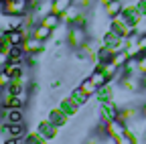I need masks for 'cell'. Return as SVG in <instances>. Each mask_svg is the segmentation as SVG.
I'll return each mask as SVG.
<instances>
[{"label": "cell", "instance_id": "6da1fadb", "mask_svg": "<svg viewBox=\"0 0 146 144\" xmlns=\"http://www.w3.org/2000/svg\"><path fill=\"white\" fill-rule=\"evenodd\" d=\"M67 43L73 49H81L87 43V33L85 27H77V25H69L67 29Z\"/></svg>", "mask_w": 146, "mask_h": 144}, {"label": "cell", "instance_id": "7a4b0ae2", "mask_svg": "<svg viewBox=\"0 0 146 144\" xmlns=\"http://www.w3.org/2000/svg\"><path fill=\"white\" fill-rule=\"evenodd\" d=\"M106 126V134L112 138L114 142H118L120 144V140L126 136V132H128V126H126V122L122 120V118H116V120H112V122H106L104 124Z\"/></svg>", "mask_w": 146, "mask_h": 144}, {"label": "cell", "instance_id": "3957f363", "mask_svg": "<svg viewBox=\"0 0 146 144\" xmlns=\"http://www.w3.org/2000/svg\"><path fill=\"white\" fill-rule=\"evenodd\" d=\"M31 10L29 0H6L2 2V14H18V16H27Z\"/></svg>", "mask_w": 146, "mask_h": 144}, {"label": "cell", "instance_id": "277c9868", "mask_svg": "<svg viewBox=\"0 0 146 144\" xmlns=\"http://www.w3.org/2000/svg\"><path fill=\"white\" fill-rule=\"evenodd\" d=\"M122 19H124L128 25H130V29L138 31V27H140V23H142L144 16L140 14V10H138V6H136V4H124Z\"/></svg>", "mask_w": 146, "mask_h": 144}, {"label": "cell", "instance_id": "5b68a950", "mask_svg": "<svg viewBox=\"0 0 146 144\" xmlns=\"http://www.w3.org/2000/svg\"><path fill=\"white\" fill-rule=\"evenodd\" d=\"M102 45L104 47H110L112 51H122V49H126V37L118 35L112 29H108V33L102 37Z\"/></svg>", "mask_w": 146, "mask_h": 144}, {"label": "cell", "instance_id": "8992f818", "mask_svg": "<svg viewBox=\"0 0 146 144\" xmlns=\"http://www.w3.org/2000/svg\"><path fill=\"white\" fill-rule=\"evenodd\" d=\"M120 108L114 104V100L112 102H104V104H100V118H102V122L106 124V122H112V120H116V118H120Z\"/></svg>", "mask_w": 146, "mask_h": 144}, {"label": "cell", "instance_id": "52a82bcc", "mask_svg": "<svg viewBox=\"0 0 146 144\" xmlns=\"http://www.w3.org/2000/svg\"><path fill=\"white\" fill-rule=\"evenodd\" d=\"M23 49L27 55H41L43 49H45V41L36 39V37H27L23 41Z\"/></svg>", "mask_w": 146, "mask_h": 144}, {"label": "cell", "instance_id": "ba28073f", "mask_svg": "<svg viewBox=\"0 0 146 144\" xmlns=\"http://www.w3.org/2000/svg\"><path fill=\"white\" fill-rule=\"evenodd\" d=\"M36 130H39L47 140H53V138L59 136V126L53 124L49 118H47V120H41V122H39V128H36Z\"/></svg>", "mask_w": 146, "mask_h": 144}, {"label": "cell", "instance_id": "9c48e42d", "mask_svg": "<svg viewBox=\"0 0 146 144\" xmlns=\"http://www.w3.org/2000/svg\"><path fill=\"white\" fill-rule=\"evenodd\" d=\"M110 29L116 31L118 35H122V37H130V35L134 33V29H130V25H128V23L122 19V14H118V16H114V19H112V23H110Z\"/></svg>", "mask_w": 146, "mask_h": 144}, {"label": "cell", "instance_id": "30bf717a", "mask_svg": "<svg viewBox=\"0 0 146 144\" xmlns=\"http://www.w3.org/2000/svg\"><path fill=\"white\" fill-rule=\"evenodd\" d=\"M47 118H49L53 124H57L59 128H65V126H67V122H69V116H67V114L61 110L59 106H57V108H53V110H49Z\"/></svg>", "mask_w": 146, "mask_h": 144}, {"label": "cell", "instance_id": "8fae6325", "mask_svg": "<svg viewBox=\"0 0 146 144\" xmlns=\"http://www.w3.org/2000/svg\"><path fill=\"white\" fill-rule=\"evenodd\" d=\"M59 108H61V110L69 116V118H73V116H77V112H79V104L75 102V100H73L71 96H67V98H63L61 102H59Z\"/></svg>", "mask_w": 146, "mask_h": 144}, {"label": "cell", "instance_id": "7c38bea8", "mask_svg": "<svg viewBox=\"0 0 146 144\" xmlns=\"http://www.w3.org/2000/svg\"><path fill=\"white\" fill-rule=\"evenodd\" d=\"M39 23H43V25H45V27H49L51 31L59 29V27L63 25V21H61V14H57V12H49V14H45Z\"/></svg>", "mask_w": 146, "mask_h": 144}, {"label": "cell", "instance_id": "4fadbf2b", "mask_svg": "<svg viewBox=\"0 0 146 144\" xmlns=\"http://www.w3.org/2000/svg\"><path fill=\"white\" fill-rule=\"evenodd\" d=\"M96 98H98V104H104V102H112L114 100V87L106 83L102 87H98V92H96Z\"/></svg>", "mask_w": 146, "mask_h": 144}, {"label": "cell", "instance_id": "5bb4252c", "mask_svg": "<svg viewBox=\"0 0 146 144\" xmlns=\"http://www.w3.org/2000/svg\"><path fill=\"white\" fill-rule=\"evenodd\" d=\"M122 10H124V2H122V0H112V2H108V4L104 6V12L110 16V19H114V16L122 14Z\"/></svg>", "mask_w": 146, "mask_h": 144}, {"label": "cell", "instance_id": "9a60e30c", "mask_svg": "<svg viewBox=\"0 0 146 144\" xmlns=\"http://www.w3.org/2000/svg\"><path fill=\"white\" fill-rule=\"evenodd\" d=\"M53 33H55V31H51V29L45 27L43 23H36V25H35V31H33V37L41 39V41H47V39L53 37Z\"/></svg>", "mask_w": 146, "mask_h": 144}, {"label": "cell", "instance_id": "2e32d148", "mask_svg": "<svg viewBox=\"0 0 146 144\" xmlns=\"http://www.w3.org/2000/svg\"><path fill=\"white\" fill-rule=\"evenodd\" d=\"M2 71H4V73H8L10 77H23V63H12V61H8V63L2 65Z\"/></svg>", "mask_w": 146, "mask_h": 144}, {"label": "cell", "instance_id": "e0dca14e", "mask_svg": "<svg viewBox=\"0 0 146 144\" xmlns=\"http://www.w3.org/2000/svg\"><path fill=\"white\" fill-rule=\"evenodd\" d=\"M89 77L96 81V85H98V87H102V85H106V83H110V81H112V79L108 77V73H106V71H104L102 67H96V69H94V73H91Z\"/></svg>", "mask_w": 146, "mask_h": 144}, {"label": "cell", "instance_id": "ac0fdd59", "mask_svg": "<svg viewBox=\"0 0 146 144\" xmlns=\"http://www.w3.org/2000/svg\"><path fill=\"white\" fill-rule=\"evenodd\" d=\"M4 122H23V108H6Z\"/></svg>", "mask_w": 146, "mask_h": 144}, {"label": "cell", "instance_id": "d6986e66", "mask_svg": "<svg viewBox=\"0 0 146 144\" xmlns=\"http://www.w3.org/2000/svg\"><path fill=\"white\" fill-rule=\"evenodd\" d=\"M25 57H27V53H25L23 45H14L12 51H10V55H8V61H12V63H23Z\"/></svg>", "mask_w": 146, "mask_h": 144}, {"label": "cell", "instance_id": "ffe728a7", "mask_svg": "<svg viewBox=\"0 0 146 144\" xmlns=\"http://www.w3.org/2000/svg\"><path fill=\"white\" fill-rule=\"evenodd\" d=\"M49 140L36 130V132H31V134H27L25 138H23V144H47Z\"/></svg>", "mask_w": 146, "mask_h": 144}, {"label": "cell", "instance_id": "44dd1931", "mask_svg": "<svg viewBox=\"0 0 146 144\" xmlns=\"http://www.w3.org/2000/svg\"><path fill=\"white\" fill-rule=\"evenodd\" d=\"M71 98L75 100L79 106H85V104H87V100H89L91 96H89V94H85L81 87H73V89H71Z\"/></svg>", "mask_w": 146, "mask_h": 144}, {"label": "cell", "instance_id": "7402d4cb", "mask_svg": "<svg viewBox=\"0 0 146 144\" xmlns=\"http://www.w3.org/2000/svg\"><path fill=\"white\" fill-rule=\"evenodd\" d=\"M130 57H134V55H130V51H128V49H122V51H116V55H114L112 61H114L118 67H124Z\"/></svg>", "mask_w": 146, "mask_h": 144}, {"label": "cell", "instance_id": "603a6c76", "mask_svg": "<svg viewBox=\"0 0 146 144\" xmlns=\"http://www.w3.org/2000/svg\"><path fill=\"white\" fill-rule=\"evenodd\" d=\"M73 6V0H53V12L63 14Z\"/></svg>", "mask_w": 146, "mask_h": 144}, {"label": "cell", "instance_id": "cb8c5ba5", "mask_svg": "<svg viewBox=\"0 0 146 144\" xmlns=\"http://www.w3.org/2000/svg\"><path fill=\"white\" fill-rule=\"evenodd\" d=\"M138 114H142L138 108H124V110L120 112V118H122L124 122H128V120H138Z\"/></svg>", "mask_w": 146, "mask_h": 144}, {"label": "cell", "instance_id": "d4e9b609", "mask_svg": "<svg viewBox=\"0 0 146 144\" xmlns=\"http://www.w3.org/2000/svg\"><path fill=\"white\" fill-rule=\"evenodd\" d=\"M79 87L83 89L85 94H89V96H96V92H98V85H96V81L91 79V77H87V79H83L81 83H79Z\"/></svg>", "mask_w": 146, "mask_h": 144}, {"label": "cell", "instance_id": "484cf974", "mask_svg": "<svg viewBox=\"0 0 146 144\" xmlns=\"http://www.w3.org/2000/svg\"><path fill=\"white\" fill-rule=\"evenodd\" d=\"M77 12H79V10H77L75 6H71L67 12H63V14H61V21H63L65 25H71V23H73V19L77 16Z\"/></svg>", "mask_w": 146, "mask_h": 144}, {"label": "cell", "instance_id": "4316f807", "mask_svg": "<svg viewBox=\"0 0 146 144\" xmlns=\"http://www.w3.org/2000/svg\"><path fill=\"white\" fill-rule=\"evenodd\" d=\"M87 14L85 12H77V16H75V19H73V23L71 25H77V27H87Z\"/></svg>", "mask_w": 146, "mask_h": 144}, {"label": "cell", "instance_id": "83f0119b", "mask_svg": "<svg viewBox=\"0 0 146 144\" xmlns=\"http://www.w3.org/2000/svg\"><path fill=\"white\" fill-rule=\"evenodd\" d=\"M138 73H146V53H142V55H138Z\"/></svg>", "mask_w": 146, "mask_h": 144}, {"label": "cell", "instance_id": "f1b7e54d", "mask_svg": "<svg viewBox=\"0 0 146 144\" xmlns=\"http://www.w3.org/2000/svg\"><path fill=\"white\" fill-rule=\"evenodd\" d=\"M142 53H146V33L140 35L138 39V55H142Z\"/></svg>", "mask_w": 146, "mask_h": 144}, {"label": "cell", "instance_id": "f546056e", "mask_svg": "<svg viewBox=\"0 0 146 144\" xmlns=\"http://www.w3.org/2000/svg\"><path fill=\"white\" fill-rule=\"evenodd\" d=\"M10 79H12V77H10L8 73H4V71H0V87H6V85L10 83Z\"/></svg>", "mask_w": 146, "mask_h": 144}, {"label": "cell", "instance_id": "4dcf8cb0", "mask_svg": "<svg viewBox=\"0 0 146 144\" xmlns=\"http://www.w3.org/2000/svg\"><path fill=\"white\" fill-rule=\"evenodd\" d=\"M136 6H138V10H140V14L146 19V0H138L136 2Z\"/></svg>", "mask_w": 146, "mask_h": 144}, {"label": "cell", "instance_id": "1f68e13d", "mask_svg": "<svg viewBox=\"0 0 146 144\" xmlns=\"http://www.w3.org/2000/svg\"><path fill=\"white\" fill-rule=\"evenodd\" d=\"M140 79H142V87H146V73H142Z\"/></svg>", "mask_w": 146, "mask_h": 144}, {"label": "cell", "instance_id": "d6a6232c", "mask_svg": "<svg viewBox=\"0 0 146 144\" xmlns=\"http://www.w3.org/2000/svg\"><path fill=\"white\" fill-rule=\"evenodd\" d=\"M98 2H100V4H102V6H106V4H108V2H112V0H98Z\"/></svg>", "mask_w": 146, "mask_h": 144}]
</instances>
